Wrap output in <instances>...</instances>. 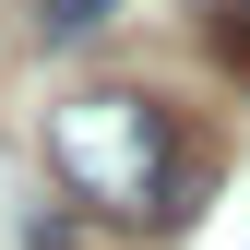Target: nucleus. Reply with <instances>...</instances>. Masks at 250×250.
Instances as JSON below:
<instances>
[{
    "label": "nucleus",
    "mask_w": 250,
    "mask_h": 250,
    "mask_svg": "<svg viewBox=\"0 0 250 250\" xmlns=\"http://www.w3.org/2000/svg\"><path fill=\"white\" fill-rule=\"evenodd\" d=\"M48 167L72 179V203L143 214V227H179L203 191V155L179 143V107L131 96V83H96V96L48 107Z\"/></svg>",
    "instance_id": "1"
},
{
    "label": "nucleus",
    "mask_w": 250,
    "mask_h": 250,
    "mask_svg": "<svg viewBox=\"0 0 250 250\" xmlns=\"http://www.w3.org/2000/svg\"><path fill=\"white\" fill-rule=\"evenodd\" d=\"M214 60L250 83V0H214Z\"/></svg>",
    "instance_id": "2"
},
{
    "label": "nucleus",
    "mask_w": 250,
    "mask_h": 250,
    "mask_svg": "<svg viewBox=\"0 0 250 250\" xmlns=\"http://www.w3.org/2000/svg\"><path fill=\"white\" fill-rule=\"evenodd\" d=\"M107 12H119V0H36V24H48V36H96Z\"/></svg>",
    "instance_id": "3"
}]
</instances>
